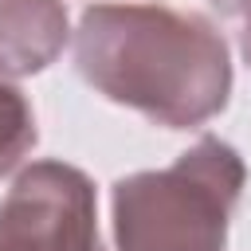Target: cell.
I'll use <instances>...</instances> for the list:
<instances>
[{
	"label": "cell",
	"mask_w": 251,
	"mask_h": 251,
	"mask_svg": "<svg viewBox=\"0 0 251 251\" xmlns=\"http://www.w3.org/2000/svg\"><path fill=\"white\" fill-rule=\"evenodd\" d=\"M35 141V126H31V110L24 102V94L8 82V75L0 71V176L31 149Z\"/></svg>",
	"instance_id": "5b68a950"
},
{
	"label": "cell",
	"mask_w": 251,
	"mask_h": 251,
	"mask_svg": "<svg viewBox=\"0 0 251 251\" xmlns=\"http://www.w3.org/2000/svg\"><path fill=\"white\" fill-rule=\"evenodd\" d=\"M243 55L251 63V8H247V24H243Z\"/></svg>",
	"instance_id": "52a82bcc"
},
{
	"label": "cell",
	"mask_w": 251,
	"mask_h": 251,
	"mask_svg": "<svg viewBox=\"0 0 251 251\" xmlns=\"http://www.w3.org/2000/svg\"><path fill=\"white\" fill-rule=\"evenodd\" d=\"M75 59L90 86L161 126H200L227 102L231 67L220 31L165 4H98L82 16Z\"/></svg>",
	"instance_id": "6da1fadb"
},
{
	"label": "cell",
	"mask_w": 251,
	"mask_h": 251,
	"mask_svg": "<svg viewBox=\"0 0 251 251\" xmlns=\"http://www.w3.org/2000/svg\"><path fill=\"white\" fill-rule=\"evenodd\" d=\"M67 39V12L55 0H0V71L47 67Z\"/></svg>",
	"instance_id": "277c9868"
},
{
	"label": "cell",
	"mask_w": 251,
	"mask_h": 251,
	"mask_svg": "<svg viewBox=\"0 0 251 251\" xmlns=\"http://www.w3.org/2000/svg\"><path fill=\"white\" fill-rule=\"evenodd\" d=\"M239 184L243 165L216 137L196 141L161 173L122 180L114 192L122 251H220Z\"/></svg>",
	"instance_id": "7a4b0ae2"
},
{
	"label": "cell",
	"mask_w": 251,
	"mask_h": 251,
	"mask_svg": "<svg viewBox=\"0 0 251 251\" xmlns=\"http://www.w3.org/2000/svg\"><path fill=\"white\" fill-rule=\"evenodd\" d=\"M0 251H102L90 180L59 161H39L0 204Z\"/></svg>",
	"instance_id": "3957f363"
},
{
	"label": "cell",
	"mask_w": 251,
	"mask_h": 251,
	"mask_svg": "<svg viewBox=\"0 0 251 251\" xmlns=\"http://www.w3.org/2000/svg\"><path fill=\"white\" fill-rule=\"evenodd\" d=\"M216 4H220L224 12H247V8H251V0H216Z\"/></svg>",
	"instance_id": "8992f818"
}]
</instances>
